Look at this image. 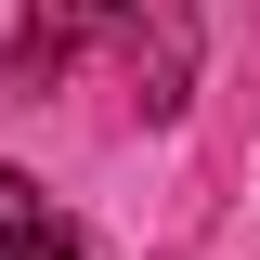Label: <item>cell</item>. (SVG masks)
Wrapping results in <instances>:
<instances>
[{
	"mask_svg": "<svg viewBox=\"0 0 260 260\" xmlns=\"http://www.w3.org/2000/svg\"><path fill=\"white\" fill-rule=\"evenodd\" d=\"M0 260H91V247H78V221H65L26 169H0Z\"/></svg>",
	"mask_w": 260,
	"mask_h": 260,
	"instance_id": "cell-2",
	"label": "cell"
},
{
	"mask_svg": "<svg viewBox=\"0 0 260 260\" xmlns=\"http://www.w3.org/2000/svg\"><path fill=\"white\" fill-rule=\"evenodd\" d=\"M130 0H26V39H13V78H26V91H52L65 78V52H78V39L91 26H117Z\"/></svg>",
	"mask_w": 260,
	"mask_h": 260,
	"instance_id": "cell-1",
	"label": "cell"
}]
</instances>
